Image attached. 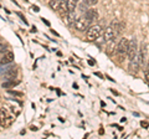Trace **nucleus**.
I'll use <instances>...</instances> for the list:
<instances>
[{
  "instance_id": "1",
  "label": "nucleus",
  "mask_w": 149,
  "mask_h": 139,
  "mask_svg": "<svg viewBox=\"0 0 149 139\" xmlns=\"http://www.w3.org/2000/svg\"><path fill=\"white\" fill-rule=\"evenodd\" d=\"M102 34V27L101 25H91L86 30V39L88 41H95L101 36Z\"/></svg>"
},
{
  "instance_id": "2",
  "label": "nucleus",
  "mask_w": 149,
  "mask_h": 139,
  "mask_svg": "<svg viewBox=\"0 0 149 139\" xmlns=\"http://www.w3.org/2000/svg\"><path fill=\"white\" fill-rule=\"evenodd\" d=\"M92 25V21L88 20L86 16H82L80 17V19H76V21H74V29H76L77 31H86L88 27H90Z\"/></svg>"
},
{
  "instance_id": "3",
  "label": "nucleus",
  "mask_w": 149,
  "mask_h": 139,
  "mask_svg": "<svg viewBox=\"0 0 149 139\" xmlns=\"http://www.w3.org/2000/svg\"><path fill=\"white\" fill-rule=\"evenodd\" d=\"M137 52H138V42H137V39H133L129 41V45H128V51H127V55H128V60H133L134 57L137 56Z\"/></svg>"
},
{
  "instance_id": "4",
  "label": "nucleus",
  "mask_w": 149,
  "mask_h": 139,
  "mask_svg": "<svg viewBox=\"0 0 149 139\" xmlns=\"http://www.w3.org/2000/svg\"><path fill=\"white\" fill-rule=\"evenodd\" d=\"M13 122H14L13 115H9L5 109H0V124L3 127H9L11 126Z\"/></svg>"
},
{
  "instance_id": "5",
  "label": "nucleus",
  "mask_w": 149,
  "mask_h": 139,
  "mask_svg": "<svg viewBox=\"0 0 149 139\" xmlns=\"http://www.w3.org/2000/svg\"><path fill=\"white\" fill-rule=\"evenodd\" d=\"M128 45H129V40L128 39H120L119 42L117 45V52L120 55V56H124L127 55V51H128Z\"/></svg>"
},
{
  "instance_id": "6",
  "label": "nucleus",
  "mask_w": 149,
  "mask_h": 139,
  "mask_svg": "<svg viewBox=\"0 0 149 139\" xmlns=\"http://www.w3.org/2000/svg\"><path fill=\"white\" fill-rule=\"evenodd\" d=\"M16 75H17V68H16V66L9 65L8 70H6L5 73H4L1 77H3L5 81H8V80H15V78H16Z\"/></svg>"
},
{
  "instance_id": "7",
  "label": "nucleus",
  "mask_w": 149,
  "mask_h": 139,
  "mask_svg": "<svg viewBox=\"0 0 149 139\" xmlns=\"http://www.w3.org/2000/svg\"><path fill=\"white\" fill-rule=\"evenodd\" d=\"M62 20L66 25L71 26L74 24V21H76V13L74 11H67L65 15H62Z\"/></svg>"
},
{
  "instance_id": "8",
  "label": "nucleus",
  "mask_w": 149,
  "mask_h": 139,
  "mask_svg": "<svg viewBox=\"0 0 149 139\" xmlns=\"http://www.w3.org/2000/svg\"><path fill=\"white\" fill-rule=\"evenodd\" d=\"M146 55H147V46H146V44H142L141 47L138 49V52H137V58H138L139 66H143V65H144V58H146Z\"/></svg>"
},
{
  "instance_id": "9",
  "label": "nucleus",
  "mask_w": 149,
  "mask_h": 139,
  "mask_svg": "<svg viewBox=\"0 0 149 139\" xmlns=\"http://www.w3.org/2000/svg\"><path fill=\"white\" fill-rule=\"evenodd\" d=\"M117 35H118L117 31H116L112 26H108L103 32V39H104V41H111V40L116 39V36Z\"/></svg>"
},
{
  "instance_id": "10",
  "label": "nucleus",
  "mask_w": 149,
  "mask_h": 139,
  "mask_svg": "<svg viewBox=\"0 0 149 139\" xmlns=\"http://www.w3.org/2000/svg\"><path fill=\"white\" fill-rule=\"evenodd\" d=\"M13 61H14V52L6 51L5 54H3V57L0 58V65H9L13 63Z\"/></svg>"
},
{
  "instance_id": "11",
  "label": "nucleus",
  "mask_w": 149,
  "mask_h": 139,
  "mask_svg": "<svg viewBox=\"0 0 149 139\" xmlns=\"http://www.w3.org/2000/svg\"><path fill=\"white\" fill-rule=\"evenodd\" d=\"M85 16L87 17L88 20H91L92 22H95L100 19V15H98V11L96 9H88V10L85 13Z\"/></svg>"
},
{
  "instance_id": "12",
  "label": "nucleus",
  "mask_w": 149,
  "mask_h": 139,
  "mask_svg": "<svg viewBox=\"0 0 149 139\" xmlns=\"http://www.w3.org/2000/svg\"><path fill=\"white\" fill-rule=\"evenodd\" d=\"M57 11L60 13V15H65L67 11H68V8H67V0H61L58 4V9H57Z\"/></svg>"
},
{
  "instance_id": "13",
  "label": "nucleus",
  "mask_w": 149,
  "mask_h": 139,
  "mask_svg": "<svg viewBox=\"0 0 149 139\" xmlns=\"http://www.w3.org/2000/svg\"><path fill=\"white\" fill-rule=\"evenodd\" d=\"M16 85H19V81H16V80H8L5 82H3L1 87L3 88H10V87H15Z\"/></svg>"
},
{
  "instance_id": "14",
  "label": "nucleus",
  "mask_w": 149,
  "mask_h": 139,
  "mask_svg": "<svg viewBox=\"0 0 149 139\" xmlns=\"http://www.w3.org/2000/svg\"><path fill=\"white\" fill-rule=\"evenodd\" d=\"M8 49H9L8 42H6V41H4V40L0 39V55L5 54L6 51H8Z\"/></svg>"
},
{
  "instance_id": "15",
  "label": "nucleus",
  "mask_w": 149,
  "mask_h": 139,
  "mask_svg": "<svg viewBox=\"0 0 149 139\" xmlns=\"http://www.w3.org/2000/svg\"><path fill=\"white\" fill-rule=\"evenodd\" d=\"M67 8L68 11H74L77 8V3H74L73 0H67Z\"/></svg>"
},
{
  "instance_id": "16",
  "label": "nucleus",
  "mask_w": 149,
  "mask_h": 139,
  "mask_svg": "<svg viewBox=\"0 0 149 139\" xmlns=\"http://www.w3.org/2000/svg\"><path fill=\"white\" fill-rule=\"evenodd\" d=\"M58 4H60V0H50L49 5H50V8L52 9V10H56V11H57V9H58Z\"/></svg>"
},
{
  "instance_id": "17",
  "label": "nucleus",
  "mask_w": 149,
  "mask_h": 139,
  "mask_svg": "<svg viewBox=\"0 0 149 139\" xmlns=\"http://www.w3.org/2000/svg\"><path fill=\"white\" fill-rule=\"evenodd\" d=\"M97 3H98V0H86V4L88 6H95Z\"/></svg>"
},
{
  "instance_id": "18",
  "label": "nucleus",
  "mask_w": 149,
  "mask_h": 139,
  "mask_svg": "<svg viewBox=\"0 0 149 139\" xmlns=\"http://www.w3.org/2000/svg\"><path fill=\"white\" fill-rule=\"evenodd\" d=\"M80 9H81L82 13H86L88 10V5H87V4H85V3H82L81 5H80Z\"/></svg>"
},
{
  "instance_id": "19",
  "label": "nucleus",
  "mask_w": 149,
  "mask_h": 139,
  "mask_svg": "<svg viewBox=\"0 0 149 139\" xmlns=\"http://www.w3.org/2000/svg\"><path fill=\"white\" fill-rule=\"evenodd\" d=\"M144 77H146V81L149 85V71H146V73H144Z\"/></svg>"
},
{
  "instance_id": "20",
  "label": "nucleus",
  "mask_w": 149,
  "mask_h": 139,
  "mask_svg": "<svg viewBox=\"0 0 149 139\" xmlns=\"http://www.w3.org/2000/svg\"><path fill=\"white\" fill-rule=\"evenodd\" d=\"M11 95H15V96H22V93H20V92H14V91H10Z\"/></svg>"
},
{
  "instance_id": "21",
  "label": "nucleus",
  "mask_w": 149,
  "mask_h": 139,
  "mask_svg": "<svg viewBox=\"0 0 149 139\" xmlns=\"http://www.w3.org/2000/svg\"><path fill=\"white\" fill-rule=\"evenodd\" d=\"M141 124H142V127H149V123L148 122H142Z\"/></svg>"
},
{
  "instance_id": "22",
  "label": "nucleus",
  "mask_w": 149,
  "mask_h": 139,
  "mask_svg": "<svg viewBox=\"0 0 149 139\" xmlns=\"http://www.w3.org/2000/svg\"><path fill=\"white\" fill-rule=\"evenodd\" d=\"M32 10H34V11H36V13H37V11L40 10V9H39V6H35V5H34V6H32Z\"/></svg>"
},
{
  "instance_id": "23",
  "label": "nucleus",
  "mask_w": 149,
  "mask_h": 139,
  "mask_svg": "<svg viewBox=\"0 0 149 139\" xmlns=\"http://www.w3.org/2000/svg\"><path fill=\"white\" fill-rule=\"evenodd\" d=\"M42 21H44V22H45V24H46V25H47V26H50V22H49L47 20H45V19H42Z\"/></svg>"
},
{
  "instance_id": "24",
  "label": "nucleus",
  "mask_w": 149,
  "mask_h": 139,
  "mask_svg": "<svg viewBox=\"0 0 149 139\" xmlns=\"http://www.w3.org/2000/svg\"><path fill=\"white\" fill-rule=\"evenodd\" d=\"M73 1H74V3H78V1H80V0H73Z\"/></svg>"
},
{
  "instance_id": "25",
  "label": "nucleus",
  "mask_w": 149,
  "mask_h": 139,
  "mask_svg": "<svg viewBox=\"0 0 149 139\" xmlns=\"http://www.w3.org/2000/svg\"><path fill=\"white\" fill-rule=\"evenodd\" d=\"M25 1H27V0H25Z\"/></svg>"
},
{
  "instance_id": "26",
  "label": "nucleus",
  "mask_w": 149,
  "mask_h": 139,
  "mask_svg": "<svg viewBox=\"0 0 149 139\" xmlns=\"http://www.w3.org/2000/svg\"><path fill=\"white\" fill-rule=\"evenodd\" d=\"M0 39H1V38H0Z\"/></svg>"
}]
</instances>
